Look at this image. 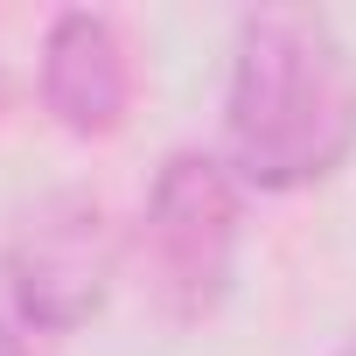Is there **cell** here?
Segmentation results:
<instances>
[{"label":"cell","instance_id":"obj_1","mask_svg":"<svg viewBox=\"0 0 356 356\" xmlns=\"http://www.w3.org/2000/svg\"><path fill=\"white\" fill-rule=\"evenodd\" d=\"M224 140L231 168L273 196L342 168V154L356 147V70L321 15L259 8L238 22Z\"/></svg>","mask_w":356,"mask_h":356},{"label":"cell","instance_id":"obj_4","mask_svg":"<svg viewBox=\"0 0 356 356\" xmlns=\"http://www.w3.org/2000/svg\"><path fill=\"white\" fill-rule=\"evenodd\" d=\"M42 105L77 140L119 133V119L133 105V63H126V42H119L112 15L63 8L49 22V35H42Z\"/></svg>","mask_w":356,"mask_h":356},{"label":"cell","instance_id":"obj_6","mask_svg":"<svg viewBox=\"0 0 356 356\" xmlns=\"http://www.w3.org/2000/svg\"><path fill=\"white\" fill-rule=\"evenodd\" d=\"M342 356H356V342H349V349H342Z\"/></svg>","mask_w":356,"mask_h":356},{"label":"cell","instance_id":"obj_3","mask_svg":"<svg viewBox=\"0 0 356 356\" xmlns=\"http://www.w3.org/2000/svg\"><path fill=\"white\" fill-rule=\"evenodd\" d=\"M112 273H119V245H112L105 203L91 189L42 196L15 224V238H8V293H15V314L29 328H42V335L84 328L105 307Z\"/></svg>","mask_w":356,"mask_h":356},{"label":"cell","instance_id":"obj_5","mask_svg":"<svg viewBox=\"0 0 356 356\" xmlns=\"http://www.w3.org/2000/svg\"><path fill=\"white\" fill-rule=\"evenodd\" d=\"M0 356H29V342H22V335H15L8 321H0Z\"/></svg>","mask_w":356,"mask_h":356},{"label":"cell","instance_id":"obj_2","mask_svg":"<svg viewBox=\"0 0 356 356\" xmlns=\"http://www.w3.org/2000/svg\"><path fill=\"white\" fill-rule=\"evenodd\" d=\"M140 266L168 321H210L238 273V189L210 154H168L140 217Z\"/></svg>","mask_w":356,"mask_h":356}]
</instances>
